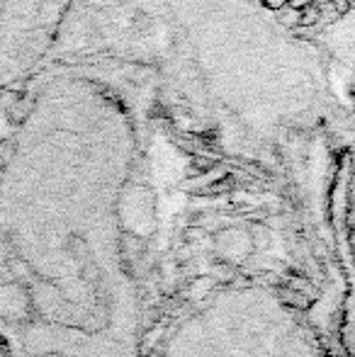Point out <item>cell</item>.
I'll return each mask as SVG.
<instances>
[{
    "mask_svg": "<svg viewBox=\"0 0 355 357\" xmlns=\"http://www.w3.org/2000/svg\"><path fill=\"white\" fill-rule=\"evenodd\" d=\"M338 3H348V0H338Z\"/></svg>",
    "mask_w": 355,
    "mask_h": 357,
    "instance_id": "5",
    "label": "cell"
},
{
    "mask_svg": "<svg viewBox=\"0 0 355 357\" xmlns=\"http://www.w3.org/2000/svg\"><path fill=\"white\" fill-rule=\"evenodd\" d=\"M319 20V8L317 5H309V8H304V10H299V20H297V24H314Z\"/></svg>",
    "mask_w": 355,
    "mask_h": 357,
    "instance_id": "2",
    "label": "cell"
},
{
    "mask_svg": "<svg viewBox=\"0 0 355 357\" xmlns=\"http://www.w3.org/2000/svg\"><path fill=\"white\" fill-rule=\"evenodd\" d=\"M317 0H287V5L292 10H304V8H309V5H314Z\"/></svg>",
    "mask_w": 355,
    "mask_h": 357,
    "instance_id": "3",
    "label": "cell"
},
{
    "mask_svg": "<svg viewBox=\"0 0 355 357\" xmlns=\"http://www.w3.org/2000/svg\"><path fill=\"white\" fill-rule=\"evenodd\" d=\"M263 3H266L268 8H273V10H282L285 5H287V0H263Z\"/></svg>",
    "mask_w": 355,
    "mask_h": 357,
    "instance_id": "4",
    "label": "cell"
},
{
    "mask_svg": "<svg viewBox=\"0 0 355 357\" xmlns=\"http://www.w3.org/2000/svg\"><path fill=\"white\" fill-rule=\"evenodd\" d=\"M146 357H331L314 319L270 278L195 284L153 326Z\"/></svg>",
    "mask_w": 355,
    "mask_h": 357,
    "instance_id": "1",
    "label": "cell"
}]
</instances>
